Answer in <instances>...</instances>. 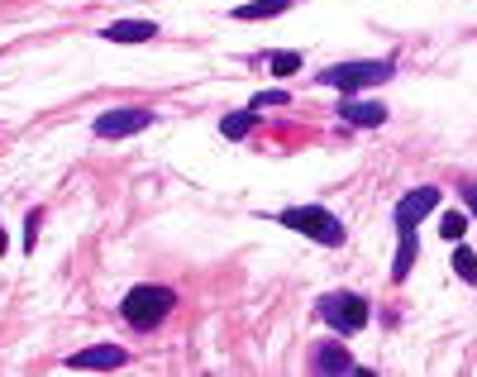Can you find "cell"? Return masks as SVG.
Listing matches in <instances>:
<instances>
[{
  "label": "cell",
  "instance_id": "1",
  "mask_svg": "<svg viewBox=\"0 0 477 377\" xmlns=\"http://www.w3.org/2000/svg\"><path fill=\"white\" fill-rule=\"evenodd\" d=\"M177 306V297L167 287H134L130 297H124V320H130L134 330H153V325H163L167 320V311Z\"/></svg>",
  "mask_w": 477,
  "mask_h": 377
},
{
  "label": "cell",
  "instance_id": "2",
  "mask_svg": "<svg viewBox=\"0 0 477 377\" xmlns=\"http://www.w3.org/2000/svg\"><path fill=\"white\" fill-rule=\"evenodd\" d=\"M282 225L287 230H301L305 239H315V244H344V225L334 220L330 211H320V205H291V211H282Z\"/></svg>",
  "mask_w": 477,
  "mask_h": 377
},
{
  "label": "cell",
  "instance_id": "3",
  "mask_svg": "<svg viewBox=\"0 0 477 377\" xmlns=\"http://www.w3.org/2000/svg\"><path fill=\"white\" fill-rule=\"evenodd\" d=\"M320 315H325L334 330H363L368 325V301L354 297V291H334V297L320 301Z\"/></svg>",
  "mask_w": 477,
  "mask_h": 377
},
{
  "label": "cell",
  "instance_id": "4",
  "mask_svg": "<svg viewBox=\"0 0 477 377\" xmlns=\"http://www.w3.org/2000/svg\"><path fill=\"white\" fill-rule=\"evenodd\" d=\"M391 77V63H339V67H330L325 81L330 87H339V91H363V87H372V81H387Z\"/></svg>",
  "mask_w": 477,
  "mask_h": 377
},
{
  "label": "cell",
  "instance_id": "5",
  "mask_svg": "<svg viewBox=\"0 0 477 377\" xmlns=\"http://www.w3.org/2000/svg\"><path fill=\"white\" fill-rule=\"evenodd\" d=\"M153 115L148 110H110V115L96 120V134L101 138H124V134H138Z\"/></svg>",
  "mask_w": 477,
  "mask_h": 377
},
{
  "label": "cell",
  "instance_id": "6",
  "mask_svg": "<svg viewBox=\"0 0 477 377\" xmlns=\"http://www.w3.org/2000/svg\"><path fill=\"white\" fill-rule=\"evenodd\" d=\"M434 205H439V191H434V187L411 191V197H406V201L397 205V225H401V234H406V230H415L420 220H425V215L434 211Z\"/></svg>",
  "mask_w": 477,
  "mask_h": 377
},
{
  "label": "cell",
  "instance_id": "7",
  "mask_svg": "<svg viewBox=\"0 0 477 377\" xmlns=\"http://www.w3.org/2000/svg\"><path fill=\"white\" fill-rule=\"evenodd\" d=\"M120 363H124V348L115 344H96V348L72 354V368H120Z\"/></svg>",
  "mask_w": 477,
  "mask_h": 377
},
{
  "label": "cell",
  "instance_id": "8",
  "mask_svg": "<svg viewBox=\"0 0 477 377\" xmlns=\"http://www.w3.org/2000/svg\"><path fill=\"white\" fill-rule=\"evenodd\" d=\"M158 34V24L153 20H120V24H110L105 38H115V44H144V38Z\"/></svg>",
  "mask_w": 477,
  "mask_h": 377
},
{
  "label": "cell",
  "instance_id": "9",
  "mask_svg": "<svg viewBox=\"0 0 477 377\" xmlns=\"http://www.w3.org/2000/svg\"><path fill=\"white\" fill-rule=\"evenodd\" d=\"M291 0H248V5H234V20H272V15H287Z\"/></svg>",
  "mask_w": 477,
  "mask_h": 377
},
{
  "label": "cell",
  "instance_id": "10",
  "mask_svg": "<svg viewBox=\"0 0 477 377\" xmlns=\"http://www.w3.org/2000/svg\"><path fill=\"white\" fill-rule=\"evenodd\" d=\"M339 115H344L348 124H368V130H372V124L387 120V110H382V105H344Z\"/></svg>",
  "mask_w": 477,
  "mask_h": 377
},
{
  "label": "cell",
  "instance_id": "11",
  "mask_svg": "<svg viewBox=\"0 0 477 377\" xmlns=\"http://www.w3.org/2000/svg\"><path fill=\"white\" fill-rule=\"evenodd\" d=\"M315 363H320V368H330V373H348V368H354L344 348H320V354H315Z\"/></svg>",
  "mask_w": 477,
  "mask_h": 377
},
{
  "label": "cell",
  "instance_id": "12",
  "mask_svg": "<svg viewBox=\"0 0 477 377\" xmlns=\"http://www.w3.org/2000/svg\"><path fill=\"white\" fill-rule=\"evenodd\" d=\"M248 130H254V110H238V115L224 120V138H244Z\"/></svg>",
  "mask_w": 477,
  "mask_h": 377
},
{
  "label": "cell",
  "instance_id": "13",
  "mask_svg": "<svg viewBox=\"0 0 477 377\" xmlns=\"http://www.w3.org/2000/svg\"><path fill=\"white\" fill-rule=\"evenodd\" d=\"M454 272L463 277V282H477V254L473 248H458L454 254Z\"/></svg>",
  "mask_w": 477,
  "mask_h": 377
},
{
  "label": "cell",
  "instance_id": "14",
  "mask_svg": "<svg viewBox=\"0 0 477 377\" xmlns=\"http://www.w3.org/2000/svg\"><path fill=\"white\" fill-rule=\"evenodd\" d=\"M272 72H277V77L301 72V58H297V53H272Z\"/></svg>",
  "mask_w": 477,
  "mask_h": 377
},
{
  "label": "cell",
  "instance_id": "15",
  "mask_svg": "<svg viewBox=\"0 0 477 377\" xmlns=\"http://www.w3.org/2000/svg\"><path fill=\"white\" fill-rule=\"evenodd\" d=\"M411 258H415V239H411V230H406V244H401V254H397V277L411 272Z\"/></svg>",
  "mask_w": 477,
  "mask_h": 377
},
{
  "label": "cell",
  "instance_id": "16",
  "mask_svg": "<svg viewBox=\"0 0 477 377\" xmlns=\"http://www.w3.org/2000/svg\"><path fill=\"white\" fill-rule=\"evenodd\" d=\"M463 230H468V225H463V215H444L439 220V234H444V239H454V244L463 239Z\"/></svg>",
  "mask_w": 477,
  "mask_h": 377
},
{
  "label": "cell",
  "instance_id": "17",
  "mask_svg": "<svg viewBox=\"0 0 477 377\" xmlns=\"http://www.w3.org/2000/svg\"><path fill=\"white\" fill-rule=\"evenodd\" d=\"M282 101H287V91H263L254 105H282Z\"/></svg>",
  "mask_w": 477,
  "mask_h": 377
},
{
  "label": "cell",
  "instance_id": "18",
  "mask_svg": "<svg viewBox=\"0 0 477 377\" xmlns=\"http://www.w3.org/2000/svg\"><path fill=\"white\" fill-rule=\"evenodd\" d=\"M463 201H468V211L477 215V187H463Z\"/></svg>",
  "mask_w": 477,
  "mask_h": 377
},
{
  "label": "cell",
  "instance_id": "19",
  "mask_svg": "<svg viewBox=\"0 0 477 377\" xmlns=\"http://www.w3.org/2000/svg\"><path fill=\"white\" fill-rule=\"evenodd\" d=\"M5 248H10V239H5V230H0V254H5Z\"/></svg>",
  "mask_w": 477,
  "mask_h": 377
}]
</instances>
